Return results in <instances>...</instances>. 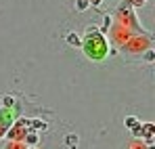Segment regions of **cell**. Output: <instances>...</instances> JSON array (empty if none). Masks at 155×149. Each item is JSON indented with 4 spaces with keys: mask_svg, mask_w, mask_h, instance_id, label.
<instances>
[{
    "mask_svg": "<svg viewBox=\"0 0 155 149\" xmlns=\"http://www.w3.org/2000/svg\"><path fill=\"white\" fill-rule=\"evenodd\" d=\"M84 49H86V55H88V57H92V59H103L105 52H107V42L103 40L101 34L88 32L86 42H84Z\"/></svg>",
    "mask_w": 155,
    "mask_h": 149,
    "instance_id": "6da1fadb",
    "label": "cell"
},
{
    "mask_svg": "<svg viewBox=\"0 0 155 149\" xmlns=\"http://www.w3.org/2000/svg\"><path fill=\"white\" fill-rule=\"evenodd\" d=\"M67 42H69V44H80V38H78L76 34H69V36H67Z\"/></svg>",
    "mask_w": 155,
    "mask_h": 149,
    "instance_id": "7a4b0ae2",
    "label": "cell"
}]
</instances>
